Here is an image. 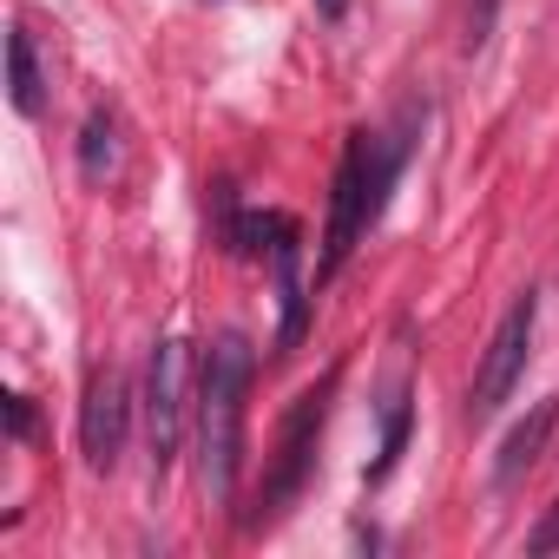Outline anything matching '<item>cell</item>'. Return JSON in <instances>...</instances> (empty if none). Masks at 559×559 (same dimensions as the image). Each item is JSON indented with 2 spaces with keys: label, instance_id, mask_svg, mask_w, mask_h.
Returning <instances> with one entry per match:
<instances>
[{
  "label": "cell",
  "instance_id": "30bf717a",
  "mask_svg": "<svg viewBox=\"0 0 559 559\" xmlns=\"http://www.w3.org/2000/svg\"><path fill=\"white\" fill-rule=\"evenodd\" d=\"M112 171H119V119L99 106V112H86V132H80V178L106 185Z\"/></svg>",
  "mask_w": 559,
  "mask_h": 559
},
{
  "label": "cell",
  "instance_id": "6da1fadb",
  "mask_svg": "<svg viewBox=\"0 0 559 559\" xmlns=\"http://www.w3.org/2000/svg\"><path fill=\"white\" fill-rule=\"evenodd\" d=\"M250 376H257L250 343H243L237 330L217 336L211 356H204V389H198V474H204L211 507H230V500H237V467H243V395H250Z\"/></svg>",
  "mask_w": 559,
  "mask_h": 559
},
{
  "label": "cell",
  "instance_id": "5bb4252c",
  "mask_svg": "<svg viewBox=\"0 0 559 559\" xmlns=\"http://www.w3.org/2000/svg\"><path fill=\"white\" fill-rule=\"evenodd\" d=\"M533 552H559V507H552V520L533 533Z\"/></svg>",
  "mask_w": 559,
  "mask_h": 559
},
{
  "label": "cell",
  "instance_id": "3957f363",
  "mask_svg": "<svg viewBox=\"0 0 559 559\" xmlns=\"http://www.w3.org/2000/svg\"><path fill=\"white\" fill-rule=\"evenodd\" d=\"M336 382H343V369H330L317 389H304V395L290 402L284 428H276V454H270L263 487H257V513L243 520L250 533H257V526H276V520L297 507V493L310 487V474H317V441H323V415H330Z\"/></svg>",
  "mask_w": 559,
  "mask_h": 559
},
{
  "label": "cell",
  "instance_id": "5b68a950",
  "mask_svg": "<svg viewBox=\"0 0 559 559\" xmlns=\"http://www.w3.org/2000/svg\"><path fill=\"white\" fill-rule=\"evenodd\" d=\"M126 435H132V389L119 369H93L86 382V402H80V454L93 474H112L119 454H126Z\"/></svg>",
  "mask_w": 559,
  "mask_h": 559
},
{
  "label": "cell",
  "instance_id": "4fadbf2b",
  "mask_svg": "<svg viewBox=\"0 0 559 559\" xmlns=\"http://www.w3.org/2000/svg\"><path fill=\"white\" fill-rule=\"evenodd\" d=\"M8 435H14V441L34 435V402H27V395H8Z\"/></svg>",
  "mask_w": 559,
  "mask_h": 559
},
{
  "label": "cell",
  "instance_id": "8992f818",
  "mask_svg": "<svg viewBox=\"0 0 559 559\" xmlns=\"http://www.w3.org/2000/svg\"><path fill=\"white\" fill-rule=\"evenodd\" d=\"M178 428H185V343H158L152 349V376H145V448H152V474L171 467Z\"/></svg>",
  "mask_w": 559,
  "mask_h": 559
},
{
  "label": "cell",
  "instance_id": "7a4b0ae2",
  "mask_svg": "<svg viewBox=\"0 0 559 559\" xmlns=\"http://www.w3.org/2000/svg\"><path fill=\"white\" fill-rule=\"evenodd\" d=\"M402 158H408V139H369V132L349 139V152H343V165H336V198H330V230H323L317 284H330V276L349 263V250L362 243V230L382 217Z\"/></svg>",
  "mask_w": 559,
  "mask_h": 559
},
{
  "label": "cell",
  "instance_id": "277c9868",
  "mask_svg": "<svg viewBox=\"0 0 559 559\" xmlns=\"http://www.w3.org/2000/svg\"><path fill=\"white\" fill-rule=\"evenodd\" d=\"M533 323H539V290H520L500 317V330L487 336V356L474 369V389H467V421H493L507 408V395L520 389L526 376V356H533Z\"/></svg>",
  "mask_w": 559,
  "mask_h": 559
},
{
  "label": "cell",
  "instance_id": "9c48e42d",
  "mask_svg": "<svg viewBox=\"0 0 559 559\" xmlns=\"http://www.w3.org/2000/svg\"><path fill=\"white\" fill-rule=\"evenodd\" d=\"M8 73H14V86H8L14 112H21V119H40V112H47V73H40V47H34L27 27L8 34Z\"/></svg>",
  "mask_w": 559,
  "mask_h": 559
},
{
  "label": "cell",
  "instance_id": "ba28073f",
  "mask_svg": "<svg viewBox=\"0 0 559 559\" xmlns=\"http://www.w3.org/2000/svg\"><path fill=\"white\" fill-rule=\"evenodd\" d=\"M276 263V297H284V330H276V356H290L304 343V323H310V290H304V270H297V230L270 250Z\"/></svg>",
  "mask_w": 559,
  "mask_h": 559
},
{
  "label": "cell",
  "instance_id": "8fae6325",
  "mask_svg": "<svg viewBox=\"0 0 559 559\" xmlns=\"http://www.w3.org/2000/svg\"><path fill=\"white\" fill-rule=\"evenodd\" d=\"M402 441H408V402L395 395L389 402V421H382V454H376V467H369V480H382L395 461H402Z\"/></svg>",
  "mask_w": 559,
  "mask_h": 559
},
{
  "label": "cell",
  "instance_id": "52a82bcc",
  "mask_svg": "<svg viewBox=\"0 0 559 559\" xmlns=\"http://www.w3.org/2000/svg\"><path fill=\"white\" fill-rule=\"evenodd\" d=\"M552 421H559V395H546V402L500 441V454H493V487H520V480L539 467V454H546V441H552Z\"/></svg>",
  "mask_w": 559,
  "mask_h": 559
},
{
  "label": "cell",
  "instance_id": "7c38bea8",
  "mask_svg": "<svg viewBox=\"0 0 559 559\" xmlns=\"http://www.w3.org/2000/svg\"><path fill=\"white\" fill-rule=\"evenodd\" d=\"M493 21H500V0H467V47H474V53L487 47Z\"/></svg>",
  "mask_w": 559,
  "mask_h": 559
}]
</instances>
